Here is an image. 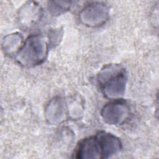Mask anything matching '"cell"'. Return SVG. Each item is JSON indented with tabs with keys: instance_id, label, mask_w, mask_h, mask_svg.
Segmentation results:
<instances>
[{
	"instance_id": "cell-1",
	"label": "cell",
	"mask_w": 159,
	"mask_h": 159,
	"mask_svg": "<svg viewBox=\"0 0 159 159\" xmlns=\"http://www.w3.org/2000/svg\"><path fill=\"white\" fill-rule=\"evenodd\" d=\"M122 148L120 139L112 134L100 131L83 139L75 152L76 158H108Z\"/></svg>"
},
{
	"instance_id": "cell-2",
	"label": "cell",
	"mask_w": 159,
	"mask_h": 159,
	"mask_svg": "<svg viewBox=\"0 0 159 159\" xmlns=\"http://www.w3.org/2000/svg\"><path fill=\"white\" fill-rule=\"evenodd\" d=\"M127 73L120 65H105L98 75L97 81L103 95L109 99H119L125 93Z\"/></svg>"
},
{
	"instance_id": "cell-3",
	"label": "cell",
	"mask_w": 159,
	"mask_h": 159,
	"mask_svg": "<svg viewBox=\"0 0 159 159\" xmlns=\"http://www.w3.org/2000/svg\"><path fill=\"white\" fill-rule=\"evenodd\" d=\"M48 45L43 36H29L15 55L16 61L24 67H33L42 64L47 58Z\"/></svg>"
},
{
	"instance_id": "cell-4",
	"label": "cell",
	"mask_w": 159,
	"mask_h": 159,
	"mask_svg": "<svg viewBox=\"0 0 159 159\" xmlns=\"http://www.w3.org/2000/svg\"><path fill=\"white\" fill-rule=\"evenodd\" d=\"M130 115L128 104L120 98L112 99L105 104L101 111L104 121L109 125H120L124 123Z\"/></svg>"
},
{
	"instance_id": "cell-5",
	"label": "cell",
	"mask_w": 159,
	"mask_h": 159,
	"mask_svg": "<svg viewBox=\"0 0 159 159\" xmlns=\"http://www.w3.org/2000/svg\"><path fill=\"white\" fill-rule=\"evenodd\" d=\"M80 21L89 27H98L108 19L109 7L103 2H92L85 6L79 14Z\"/></svg>"
},
{
	"instance_id": "cell-6",
	"label": "cell",
	"mask_w": 159,
	"mask_h": 159,
	"mask_svg": "<svg viewBox=\"0 0 159 159\" xmlns=\"http://www.w3.org/2000/svg\"><path fill=\"white\" fill-rule=\"evenodd\" d=\"M42 16V9L37 2L34 1L27 2L19 11L18 20L19 25L24 29H29L37 24Z\"/></svg>"
},
{
	"instance_id": "cell-7",
	"label": "cell",
	"mask_w": 159,
	"mask_h": 159,
	"mask_svg": "<svg viewBox=\"0 0 159 159\" xmlns=\"http://www.w3.org/2000/svg\"><path fill=\"white\" fill-rule=\"evenodd\" d=\"M47 119L50 123L55 124L60 122L64 117L65 106L63 100L60 98H55L52 99L47 107Z\"/></svg>"
},
{
	"instance_id": "cell-8",
	"label": "cell",
	"mask_w": 159,
	"mask_h": 159,
	"mask_svg": "<svg viewBox=\"0 0 159 159\" xmlns=\"http://www.w3.org/2000/svg\"><path fill=\"white\" fill-rule=\"evenodd\" d=\"M23 44V38L18 32L9 34L4 37L2 47L4 53L9 55L16 54Z\"/></svg>"
},
{
	"instance_id": "cell-9",
	"label": "cell",
	"mask_w": 159,
	"mask_h": 159,
	"mask_svg": "<svg viewBox=\"0 0 159 159\" xmlns=\"http://www.w3.org/2000/svg\"><path fill=\"white\" fill-rule=\"evenodd\" d=\"M70 1H53L48 2L49 11L53 15H59L61 13L68 11L71 6Z\"/></svg>"
}]
</instances>
